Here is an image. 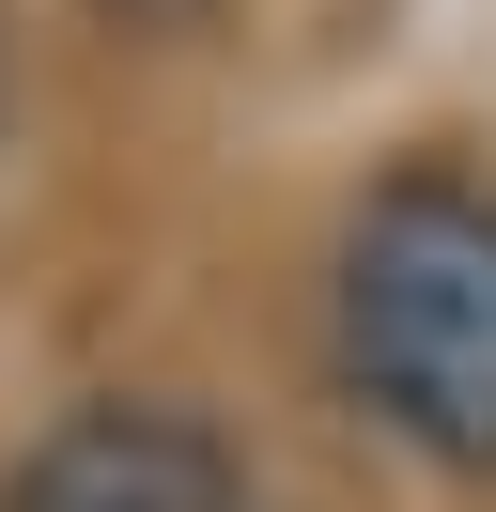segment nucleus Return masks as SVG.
<instances>
[{
  "instance_id": "nucleus-2",
  "label": "nucleus",
  "mask_w": 496,
  "mask_h": 512,
  "mask_svg": "<svg viewBox=\"0 0 496 512\" xmlns=\"http://www.w3.org/2000/svg\"><path fill=\"white\" fill-rule=\"evenodd\" d=\"M0 512H264V481L186 404H78L0 466Z\"/></svg>"
},
{
  "instance_id": "nucleus-1",
  "label": "nucleus",
  "mask_w": 496,
  "mask_h": 512,
  "mask_svg": "<svg viewBox=\"0 0 496 512\" xmlns=\"http://www.w3.org/2000/svg\"><path fill=\"white\" fill-rule=\"evenodd\" d=\"M341 388L403 450L496 481V187L388 171L341 218Z\"/></svg>"
}]
</instances>
